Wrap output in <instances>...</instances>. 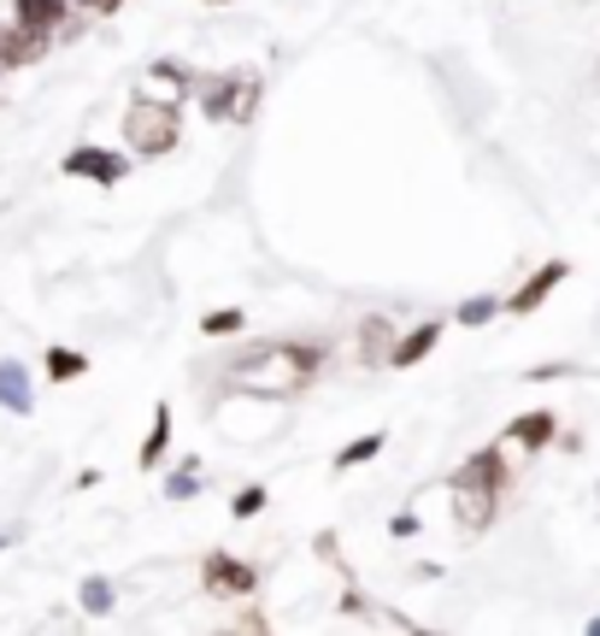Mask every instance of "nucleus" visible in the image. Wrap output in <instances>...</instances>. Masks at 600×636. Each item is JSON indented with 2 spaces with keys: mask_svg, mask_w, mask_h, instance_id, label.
<instances>
[{
  "mask_svg": "<svg viewBox=\"0 0 600 636\" xmlns=\"http://www.w3.org/2000/svg\"><path fill=\"white\" fill-rule=\"evenodd\" d=\"M66 7H71V0H18V7H12V25L30 30V36H53L59 18H66Z\"/></svg>",
  "mask_w": 600,
  "mask_h": 636,
  "instance_id": "obj_7",
  "label": "nucleus"
},
{
  "mask_svg": "<svg viewBox=\"0 0 600 636\" xmlns=\"http://www.w3.org/2000/svg\"><path fill=\"white\" fill-rule=\"evenodd\" d=\"M259 507H265V489H259V483H247L242 496H236V507H230V512H236V519H254Z\"/></svg>",
  "mask_w": 600,
  "mask_h": 636,
  "instance_id": "obj_19",
  "label": "nucleus"
},
{
  "mask_svg": "<svg viewBox=\"0 0 600 636\" xmlns=\"http://www.w3.org/2000/svg\"><path fill=\"white\" fill-rule=\"evenodd\" d=\"M565 272H571V265L565 260H553V265H542V272H535L530 283H524V290L519 295H512L506 306H512V313H535V306H542L553 290H560V283H565Z\"/></svg>",
  "mask_w": 600,
  "mask_h": 636,
  "instance_id": "obj_8",
  "label": "nucleus"
},
{
  "mask_svg": "<svg viewBox=\"0 0 600 636\" xmlns=\"http://www.w3.org/2000/svg\"><path fill=\"white\" fill-rule=\"evenodd\" d=\"M66 177L118 183V177H130V159H124V154H107V148H71V154H66Z\"/></svg>",
  "mask_w": 600,
  "mask_h": 636,
  "instance_id": "obj_6",
  "label": "nucleus"
},
{
  "mask_svg": "<svg viewBox=\"0 0 600 636\" xmlns=\"http://www.w3.org/2000/svg\"><path fill=\"white\" fill-rule=\"evenodd\" d=\"M195 489H200V478H195V471H171V478H165V496H171V501H189Z\"/></svg>",
  "mask_w": 600,
  "mask_h": 636,
  "instance_id": "obj_18",
  "label": "nucleus"
},
{
  "mask_svg": "<svg viewBox=\"0 0 600 636\" xmlns=\"http://www.w3.org/2000/svg\"><path fill=\"white\" fill-rule=\"evenodd\" d=\"M548 437H553V413H530L512 424V442H524V448H542Z\"/></svg>",
  "mask_w": 600,
  "mask_h": 636,
  "instance_id": "obj_13",
  "label": "nucleus"
},
{
  "mask_svg": "<svg viewBox=\"0 0 600 636\" xmlns=\"http://www.w3.org/2000/svg\"><path fill=\"white\" fill-rule=\"evenodd\" d=\"M436 342H442V324L430 319V324H419V331H406V336L395 342V354H388V365H419V360H424Z\"/></svg>",
  "mask_w": 600,
  "mask_h": 636,
  "instance_id": "obj_10",
  "label": "nucleus"
},
{
  "mask_svg": "<svg viewBox=\"0 0 600 636\" xmlns=\"http://www.w3.org/2000/svg\"><path fill=\"white\" fill-rule=\"evenodd\" d=\"M82 607H89V613H107V607H112V584H107V578H89V584H82Z\"/></svg>",
  "mask_w": 600,
  "mask_h": 636,
  "instance_id": "obj_17",
  "label": "nucleus"
},
{
  "mask_svg": "<svg viewBox=\"0 0 600 636\" xmlns=\"http://www.w3.org/2000/svg\"><path fill=\"white\" fill-rule=\"evenodd\" d=\"M71 7H89V12H112V7H124V0H71Z\"/></svg>",
  "mask_w": 600,
  "mask_h": 636,
  "instance_id": "obj_20",
  "label": "nucleus"
},
{
  "mask_svg": "<svg viewBox=\"0 0 600 636\" xmlns=\"http://www.w3.org/2000/svg\"><path fill=\"white\" fill-rule=\"evenodd\" d=\"M124 136H130V148H136L141 159H154V154H171V148H177V136H183V112H177V100H154V95H136L130 118H124Z\"/></svg>",
  "mask_w": 600,
  "mask_h": 636,
  "instance_id": "obj_3",
  "label": "nucleus"
},
{
  "mask_svg": "<svg viewBox=\"0 0 600 636\" xmlns=\"http://www.w3.org/2000/svg\"><path fill=\"white\" fill-rule=\"evenodd\" d=\"M254 100H259V77L254 71H236V77H218V89L206 95V118H230V125H247L254 118Z\"/></svg>",
  "mask_w": 600,
  "mask_h": 636,
  "instance_id": "obj_4",
  "label": "nucleus"
},
{
  "mask_svg": "<svg viewBox=\"0 0 600 636\" xmlns=\"http://www.w3.org/2000/svg\"><path fill=\"white\" fill-rule=\"evenodd\" d=\"M383 454V430H371V437H360V442H347L342 454H336V466L347 471V466H365V460H377Z\"/></svg>",
  "mask_w": 600,
  "mask_h": 636,
  "instance_id": "obj_14",
  "label": "nucleus"
},
{
  "mask_svg": "<svg viewBox=\"0 0 600 636\" xmlns=\"http://www.w3.org/2000/svg\"><path fill=\"white\" fill-rule=\"evenodd\" d=\"M165 442H171V407H154V430H148V442H141V466H159Z\"/></svg>",
  "mask_w": 600,
  "mask_h": 636,
  "instance_id": "obj_11",
  "label": "nucleus"
},
{
  "mask_svg": "<svg viewBox=\"0 0 600 636\" xmlns=\"http://www.w3.org/2000/svg\"><path fill=\"white\" fill-rule=\"evenodd\" d=\"M501 483H506V466L494 448H483V454H471L460 466V478H453V501H460V525L471 530H483L489 525V512H494V496H501Z\"/></svg>",
  "mask_w": 600,
  "mask_h": 636,
  "instance_id": "obj_2",
  "label": "nucleus"
},
{
  "mask_svg": "<svg viewBox=\"0 0 600 636\" xmlns=\"http://www.w3.org/2000/svg\"><path fill=\"white\" fill-rule=\"evenodd\" d=\"M494 313H501V301H494V295H471V301L460 306V324H489Z\"/></svg>",
  "mask_w": 600,
  "mask_h": 636,
  "instance_id": "obj_16",
  "label": "nucleus"
},
{
  "mask_svg": "<svg viewBox=\"0 0 600 636\" xmlns=\"http://www.w3.org/2000/svg\"><path fill=\"white\" fill-rule=\"evenodd\" d=\"M0 407L7 413H30V372L18 360H0Z\"/></svg>",
  "mask_w": 600,
  "mask_h": 636,
  "instance_id": "obj_9",
  "label": "nucleus"
},
{
  "mask_svg": "<svg viewBox=\"0 0 600 636\" xmlns=\"http://www.w3.org/2000/svg\"><path fill=\"white\" fill-rule=\"evenodd\" d=\"M318 365H324L318 348L283 342V348H259V354H247L242 372H230V383H236V389H254V395H288V389L313 383Z\"/></svg>",
  "mask_w": 600,
  "mask_h": 636,
  "instance_id": "obj_1",
  "label": "nucleus"
},
{
  "mask_svg": "<svg viewBox=\"0 0 600 636\" xmlns=\"http://www.w3.org/2000/svg\"><path fill=\"white\" fill-rule=\"evenodd\" d=\"M200 578H206V589H213V595H254L259 571L242 566V560H230V554H206Z\"/></svg>",
  "mask_w": 600,
  "mask_h": 636,
  "instance_id": "obj_5",
  "label": "nucleus"
},
{
  "mask_svg": "<svg viewBox=\"0 0 600 636\" xmlns=\"http://www.w3.org/2000/svg\"><path fill=\"white\" fill-rule=\"evenodd\" d=\"M89 372V360L77 354V348H48V378L53 383H71V378H82Z\"/></svg>",
  "mask_w": 600,
  "mask_h": 636,
  "instance_id": "obj_12",
  "label": "nucleus"
},
{
  "mask_svg": "<svg viewBox=\"0 0 600 636\" xmlns=\"http://www.w3.org/2000/svg\"><path fill=\"white\" fill-rule=\"evenodd\" d=\"M200 331L206 336H230V331H242V313H236V306H218V313L200 319Z\"/></svg>",
  "mask_w": 600,
  "mask_h": 636,
  "instance_id": "obj_15",
  "label": "nucleus"
}]
</instances>
